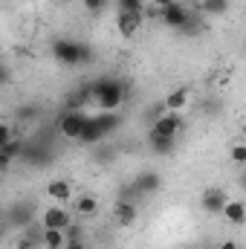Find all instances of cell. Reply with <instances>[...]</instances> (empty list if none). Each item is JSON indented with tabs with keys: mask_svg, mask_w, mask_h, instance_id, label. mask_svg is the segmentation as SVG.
<instances>
[{
	"mask_svg": "<svg viewBox=\"0 0 246 249\" xmlns=\"http://www.w3.org/2000/svg\"><path fill=\"white\" fill-rule=\"evenodd\" d=\"M90 87V96H93V105H99L102 110H116L119 105L124 102V87L113 78H99Z\"/></svg>",
	"mask_w": 246,
	"mask_h": 249,
	"instance_id": "obj_1",
	"label": "cell"
},
{
	"mask_svg": "<svg viewBox=\"0 0 246 249\" xmlns=\"http://www.w3.org/2000/svg\"><path fill=\"white\" fill-rule=\"evenodd\" d=\"M151 130H154V133H162V136H177V133L183 130V116L174 113V110H168L162 119H157V122L151 124Z\"/></svg>",
	"mask_w": 246,
	"mask_h": 249,
	"instance_id": "obj_8",
	"label": "cell"
},
{
	"mask_svg": "<svg viewBox=\"0 0 246 249\" xmlns=\"http://www.w3.org/2000/svg\"><path fill=\"white\" fill-rule=\"evenodd\" d=\"M67 249H87V247H84V244H70Z\"/></svg>",
	"mask_w": 246,
	"mask_h": 249,
	"instance_id": "obj_25",
	"label": "cell"
},
{
	"mask_svg": "<svg viewBox=\"0 0 246 249\" xmlns=\"http://www.w3.org/2000/svg\"><path fill=\"white\" fill-rule=\"evenodd\" d=\"M171 3H177V0H154L157 9H165V6H171Z\"/></svg>",
	"mask_w": 246,
	"mask_h": 249,
	"instance_id": "obj_23",
	"label": "cell"
},
{
	"mask_svg": "<svg viewBox=\"0 0 246 249\" xmlns=\"http://www.w3.org/2000/svg\"><path fill=\"white\" fill-rule=\"evenodd\" d=\"M6 142H12V124L0 127V145H6Z\"/></svg>",
	"mask_w": 246,
	"mask_h": 249,
	"instance_id": "obj_22",
	"label": "cell"
},
{
	"mask_svg": "<svg viewBox=\"0 0 246 249\" xmlns=\"http://www.w3.org/2000/svg\"><path fill=\"white\" fill-rule=\"evenodd\" d=\"M53 58L58 64L75 67V64L90 61V47L87 44H78V41H70V38H61V41L53 44Z\"/></svg>",
	"mask_w": 246,
	"mask_h": 249,
	"instance_id": "obj_2",
	"label": "cell"
},
{
	"mask_svg": "<svg viewBox=\"0 0 246 249\" xmlns=\"http://www.w3.org/2000/svg\"><path fill=\"white\" fill-rule=\"evenodd\" d=\"M241 186H244V188H246V171H244V177H241Z\"/></svg>",
	"mask_w": 246,
	"mask_h": 249,
	"instance_id": "obj_26",
	"label": "cell"
},
{
	"mask_svg": "<svg viewBox=\"0 0 246 249\" xmlns=\"http://www.w3.org/2000/svg\"><path fill=\"white\" fill-rule=\"evenodd\" d=\"M133 188L139 194H157L162 188V177L157 171H139V177L133 180Z\"/></svg>",
	"mask_w": 246,
	"mask_h": 249,
	"instance_id": "obj_11",
	"label": "cell"
},
{
	"mask_svg": "<svg viewBox=\"0 0 246 249\" xmlns=\"http://www.w3.org/2000/svg\"><path fill=\"white\" fill-rule=\"evenodd\" d=\"M67 244H70L67 229H44V238H41L44 249H67Z\"/></svg>",
	"mask_w": 246,
	"mask_h": 249,
	"instance_id": "obj_15",
	"label": "cell"
},
{
	"mask_svg": "<svg viewBox=\"0 0 246 249\" xmlns=\"http://www.w3.org/2000/svg\"><path fill=\"white\" fill-rule=\"evenodd\" d=\"M200 9H203V15H223L229 9V0H203Z\"/></svg>",
	"mask_w": 246,
	"mask_h": 249,
	"instance_id": "obj_18",
	"label": "cell"
},
{
	"mask_svg": "<svg viewBox=\"0 0 246 249\" xmlns=\"http://www.w3.org/2000/svg\"><path fill=\"white\" fill-rule=\"evenodd\" d=\"M159 18L171 29H188V23H191V15H188V9H185L180 0L171 3V6H165V9H159Z\"/></svg>",
	"mask_w": 246,
	"mask_h": 249,
	"instance_id": "obj_5",
	"label": "cell"
},
{
	"mask_svg": "<svg viewBox=\"0 0 246 249\" xmlns=\"http://www.w3.org/2000/svg\"><path fill=\"white\" fill-rule=\"evenodd\" d=\"M84 6H87L90 12H102V9L107 6V0H84Z\"/></svg>",
	"mask_w": 246,
	"mask_h": 249,
	"instance_id": "obj_21",
	"label": "cell"
},
{
	"mask_svg": "<svg viewBox=\"0 0 246 249\" xmlns=\"http://www.w3.org/2000/svg\"><path fill=\"white\" fill-rule=\"evenodd\" d=\"M70 223H72L70 209H64L61 203L47 206V209L41 212V226H44V229H70Z\"/></svg>",
	"mask_w": 246,
	"mask_h": 249,
	"instance_id": "obj_3",
	"label": "cell"
},
{
	"mask_svg": "<svg viewBox=\"0 0 246 249\" xmlns=\"http://www.w3.org/2000/svg\"><path fill=\"white\" fill-rule=\"evenodd\" d=\"M72 212L78 217H96L99 214V200L96 194H75L72 197Z\"/></svg>",
	"mask_w": 246,
	"mask_h": 249,
	"instance_id": "obj_10",
	"label": "cell"
},
{
	"mask_svg": "<svg viewBox=\"0 0 246 249\" xmlns=\"http://www.w3.org/2000/svg\"><path fill=\"white\" fill-rule=\"evenodd\" d=\"M229 203V194L223 191V188H206L203 194H200V209L203 212H209V214H223V206Z\"/></svg>",
	"mask_w": 246,
	"mask_h": 249,
	"instance_id": "obj_6",
	"label": "cell"
},
{
	"mask_svg": "<svg viewBox=\"0 0 246 249\" xmlns=\"http://www.w3.org/2000/svg\"><path fill=\"white\" fill-rule=\"evenodd\" d=\"M113 217H116L119 226H133L136 217H139V209H136V203H130L127 197H122V200H116V206H113Z\"/></svg>",
	"mask_w": 246,
	"mask_h": 249,
	"instance_id": "obj_9",
	"label": "cell"
},
{
	"mask_svg": "<svg viewBox=\"0 0 246 249\" xmlns=\"http://www.w3.org/2000/svg\"><path fill=\"white\" fill-rule=\"evenodd\" d=\"M116 12H145L142 0H116Z\"/></svg>",
	"mask_w": 246,
	"mask_h": 249,
	"instance_id": "obj_20",
	"label": "cell"
},
{
	"mask_svg": "<svg viewBox=\"0 0 246 249\" xmlns=\"http://www.w3.org/2000/svg\"><path fill=\"white\" fill-rule=\"evenodd\" d=\"M241 133H244V136H246V119H244V124H241Z\"/></svg>",
	"mask_w": 246,
	"mask_h": 249,
	"instance_id": "obj_27",
	"label": "cell"
},
{
	"mask_svg": "<svg viewBox=\"0 0 246 249\" xmlns=\"http://www.w3.org/2000/svg\"><path fill=\"white\" fill-rule=\"evenodd\" d=\"M229 160H232L235 165H246V142L232 145V151H229Z\"/></svg>",
	"mask_w": 246,
	"mask_h": 249,
	"instance_id": "obj_19",
	"label": "cell"
},
{
	"mask_svg": "<svg viewBox=\"0 0 246 249\" xmlns=\"http://www.w3.org/2000/svg\"><path fill=\"white\" fill-rule=\"evenodd\" d=\"M107 133L102 130V124L96 116H87V124H84V130H81V139L78 142H84V145H96V142H102Z\"/></svg>",
	"mask_w": 246,
	"mask_h": 249,
	"instance_id": "obj_14",
	"label": "cell"
},
{
	"mask_svg": "<svg viewBox=\"0 0 246 249\" xmlns=\"http://www.w3.org/2000/svg\"><path fill=\"white\" fill-rule=\"evenodd\" d=\"M142 23H145V15L142 12H116V29L122 32L124 38L136 35L142 29Z\"/></svg>",
	"mask_w": 246,
	"mask_h": 249,
	"instance_id": "obj_7",
	"label": "cell"
},
{
	"mask_svg": "<svg viewBox=\"0 0 246 249\" xmlns=\"http://www.w3.org/2000/svg\"><path fill=\"white\" fill-rule=\"evenodd\" d=\"M162 102H165V107H168V110L180 113L185 105H188V87H177V90H171V93H168Z\"/></svg>",
	"mask_w": 246,
	"mask_h": 249,
	"instance_id": "obj_16",
	"label": "cell"
},
{
	"mask_svg": "<svg viewBox=\"0 0 246 249\" xmlns=\"http://www.w3.org/2000/svg\"><path fill=\"white\" fill-rule=\"evenodd\" d=\"M220 249H241V247H238V241H223Z\"/></svg>",
	"mask_w": 246,
	"mask_h": 249,
	"instance_id": "obj_24",
	"label": "cell"
},
{
	"mask_svg": "<svg viewBox=\"0 0 246 249\" xmlns=\"http://www.w3.org/2000/svg\"><path fill=\"white\" fill-rule=\"evenodd\" d=\"M148 142L154 145L157 154H171V151H174V136H162V133L148 130Z\"/></svg>",
	"mask_w": 246,
	"mask_h": 249,
	"instance_id": "obj_17",
	"label": "cell"
},
{
	"mask_svg": "<svg viewBox=\"0 0 246 249\" xmlns=\"http://www.w3.org/2000/svg\"><path fill=\"white\" fill-rule=\"evenodd\" d=\"M220 217H226L232 226H244L246 223V203L244 200H229L226 206H223V214Z\"/></svg>",
	"mask_w": 246,
	"mask_h": 249,
	"instance_id": "obj_13",
	"label": "cell"
},
{
	"mask_svg": "<svg viewBox=\"0 0 246 249\" xmlns=\"http://www.w3.org/2000/svg\"><path fill=\"white\" fill-rule=\"evenodd\" d=\"M87 124V116L78 113V110H67L61 119H58V133L64 139H81V130Z\"/></svg>",
	"mask_w": 246,
	"mask_h": 249,
	"instance_id": "obj_4",
	"label": "cell"
},
{
	"mask_svg": "<svg viewBox=\"0 0 246 249\" xmlns=\"http://www.w3.org/2000/svg\"><path fill=\"white\" fill-rule=\"evenodd\" d=\"M47 197L55 200V203H70L72 200V183L70 180H50L47 183Z\"/></svg>",
	"mask_w": 246,
	"mask_h": 249,
	"instance_id": "obj_12",
	"label": "cell"
}]
</instances>
